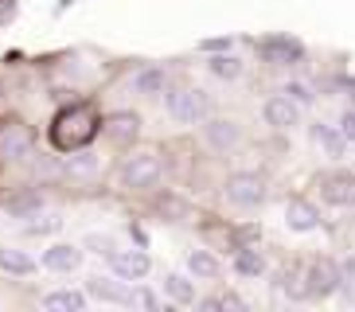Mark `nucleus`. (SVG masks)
I'll return each mask as SVG.
<instances>
[{
  "instance_id": "29",
  "label": "nucleus",
  "mask_w": 355,
  "mask_h": 312,
  "mask_svg": "<svg viewBox=\"0 0 355 312\" xmlns=\"http://www.w3.org/2000/svg\"><path fill=\"white\" fill-rule=\"evenodd\" d=\"M340 133H344L347 141H355V110H347V114L340 117Z\"/></svg>"
},
{
  "instance_id": "19",
  "label": "nucleus",
  "mask_w": 355,
  "mask_h": 312,
  "mask_svg": "<svg viewBox=\"0 0 355 312\" xmlns=\"http://www.w3.org/2000/svg\"><path fill=\"white\" fill-rule=\"evenodd\" d=\"M164 86H168V78H164V71L160 67H141V71L133 74V90L137 94H164Z\"/></svg>"
},
{
  "instance_id": "30",
  "label": "nucleus",
  "mask_w": 355,
  "mask_h": 312,
  "mask_svg": "<svg viewBox=\"0 0 355 312\" xmlns=\"http://www.w3.org/2000/svg\"><path fill=\"white\" fill-rule=\"evenodd\" d=\"M223 47H230V40H207L203 43V51H223Z\"/></svg>"
},
{
  "instance_id": "12",
  "label": "nucleus",
  "mask_w": 355,
  "mask_h": 312,
  "mask_svg": "<svg viewBox=\"0 0 355 312\" xmlns=\"http://www.w3.org/2000/svg\"><path fill=\"white\" fill-rule=\"evenodd\" d=\"M86 293L98 297L105 304H133V289H129V281H110V277H90L86 281Z\"/></svg>"
},
{
  "instance_id": "16",
  "label": "nucleus",
  "mask_w": 355,
  "mask_h": 312,
  "mask_svg": "<svg viewBox=\"0 0 355 312\" xmlns=\"http://www.w3.org/2000/svg\"><path fill=\"white\" fill-rule=\"evenodd\" d=\"M203 137H207L211 148H230L234 141H239V125H234V121H223V117H219V121H207V125H203Z\"/></svg>"
},
{
  "instance_id": "17",
  "label": "nucleus",
  "mask_w": 355,
  "mask_h": 312,
  "mask_svg": "<svg viewBox=\"0 0 355 312\" xmlns=\"http://www.w3.org/2000/svg\"><path fill=\"white\" fill-rule=\"evenodd\" d=\"M188 270L196 273V277H203V281H215L223 273V266H219V258H215L211 250H191L188 254Z\"/></svg>"
},
{
  "instance_id": "3",
  "label": "nucleus",
  "mask_w": 355,
  "mask_h": 312,
  "mask_svg": "<svg viewBox=\"0 0 355 312\" xmlns=\"http://www.w3.org/2000/svg\"><path fill=\"white\" fill-rule=\"evenodd\" d=\"M157 180H160V156L157 153L129 156L125 164H121V184L129 191H148V187H157Z\"/></svg>"
},
{
  "instance_id": "4",
  "label": "nucleus",
  "mask_w": 355,
  "mask_h": 312,
  "mask_svg": "<svg viewBox=\"0 0 355 312\" xmlns=\"http://www.w3.org/2000/svg\"><path fill=\"white\" fill-rule=\"evenodd\" d=\"M227 199L234 203V207H261L266 203V180L258 176V172H234V176L227 180Z\"/></svg>"
},
{
  "instance_id": "2",
  "label": "nucleus",
  "mask_w": 355,
  "mask_h": 312,
  "mask_svg": "<svg viewBox=\"0 0 355 312\" xmlns=\"http://www.w3.org/2000/svg\"><path fill=\"white\" fill-rule=\"evenodd\" d=\"M168 114L176 117L180 125L207 121V114H211V98H207L203 90H191V86H184V90H168Z\"/></svg>"
},
{
  "instance_id": "24",
  "label": "nucleus",
  "mask_w": 355,
  "mask_h": 312,
  "mask_svg": "<svg viewBox=\"0 0 355 312\" xmlns=\"http://www.w3.org/2000/svg\"><path fill=\"white\" fill-rule=\"evenodd\" d=\"M282 289L289 293L293 301H301V297H304V270H297V266H289V270L282 273Z\"/></svg>"
},
{
  "instance_id": "14",
  "label": "nucleus",
  "mask_w": 355,
  "mask_h": 312,
  "mask_svg": "<svg viewBox=\"0 0 355 312\" xmlns=\"http://www.w3.org/2000/svg\"><path fill=\"white\" fill-rule=\"evenodd\" d=\"M285 223H289V230H316L320 227V211H316V203H309V199H289V207H285Z\"/></svg>"
},
{
  "instance_id": "1",
  "label": "nucleus",
  "mask_w": 355,
  "mask_h": 312,
  "mask_svg": "<svg viewBox=\"0 0 355 312\" xmlns=\"http://www.w3.org/2000/svg\"><path fill=\"white\" fill-rule=\"evenodd\" d=\"M98 129H102V121H98L94 105H67L51 125V145L59 153H78L98 137Z\"/></svg>"
},
{
  "instance_id": "11",
  "label": "nucleus",
  "mask_w": 355,
  "mask_h": 312,
  "mask_svg": "<svg viewBox=\"0 0 355 312\" xmlns=\"http://www.w3.org/2000/svg\"><path fill=\"white\" fill-rule=\"evenodd\" d=\"M43 266L51 273H74L83 266V250L71 246V242H51V246L43 250Z\"/></svg>"
},
{
  "instance_id": "6",
  "label": "nucleus",
  "mask_w": 355,
  "mask_h": 312,
  "mask_svg": "<svg viewBox=\"0 0 355 312\" xmlns=\"http://www.w3.org/2000/svg\"><path fill=\"white\" fill-rule=\"evenodd\" d=\"M340 289V266L332 258H313L304 270V297H328Z\"/></svg>"
},
{
  "instance_id": "28",
  "label": "nucleus",
  "mask_w": 355,
  "mask_h": 312,
  "mask_svg": "<svg viewBox=\"0 0 355 312\" xmlns=\"http://www.w3.org/2000/svg\"><path fill=\"white\" fill-rule=\"evenodd\" d=\"M133 304H141V309H148V312H160L157 293H148V289H133Z\"/></svg>"
},
{
  "instance_id": "10",
  "label": "nucleus",
  "mask_w": 355,
  "mask_h": 312,
  "mask_svg": "<svg viewBox=\"0 0 355 312\" xmlns=\"http://www.w3.org/2000/svg\"><path fill=\"white\" fill-rule=\"evenodd\" d=\"M258 51L273 62V67H293V62L304 59V47L297 40H285V35H273V40H261Z\"/></svg>"
},
{
  "instance_id": "27",
  "label": "nucleus",
  "mask_w": 355,
  "mask_h": 312,
  "mask_svg": "<svg viewBox=\"0 0 355 312\" xmlns=\"http://www.w3.org/2000/svg\"><path fill=\"white\" fill-rule=\"evenodd\" d=\"M94 168H98V156H90V153H86V156H74V160H71V172H74V176H90Z\"/></svg>"
},
{
  "instance_id": "22",
  "label": "nucleus",
  "mask_w": 355,
  "mask_h": 312,
  "mask_svg": "<svg viewBox=\"0 0 355 312\" xmlns=\"http://www.w3.org/2000/svg\"><path fill=\"white\" fill-rule=\"evenodd\" d=\"M164 293L172 297L176 304H191L196 301V289H191V281L188 277H180V273H168L164 277Z\"/></svg>"
},
{
  "instance_id": "21",
  "label": "nucleus",
  "mask_w": 355,
  "mask_h": 312,
  "mask_svg": "<svg viewBox=\"0 0 355 312\" xmlns=\"http://www.w3.org/2000/svg\"><path fill=\"white\" fill-rule=\"evenodd\" d=\"M313 141L328 148V156H344V148H347V137L328 129V125H313Z\"/></svg>"
},
{
  "instance_id": "26",
  "label": "nucleus",
  "mask_w": 355,
  "mask_h": 312,
  "mask_svg": "<svg viewBox=\"0 0 355 312\" xmlns=\"http://www.w3.org/2000/svg\"><path fill=\"white\" fill-rule=\"evenodd\" d=\"M86 250H94V254H102V258H110L114 254V239L110 234H86Z\"/></svg>"
},
{
  "instance_id": "7",
  "label": "nucleus",
  "mask_w": 355,
  "mask_h": 312,
  "mask_svg": "<svg viewBox=\"0 0 355 312\" xmlns=\"http://www.w3.org/2000/svg\"><path fill=\"white\" fill-rule=\"evenodd\" d=\"M320 187V199L332 203V207H355V176L352 172H324L316 180Z\"/></svg>"
},
{
  "instance_id": "23",
  "label": "nucleus",
  "mask_w": 355,
  "mask_h": 312,
  "mask_svg": "<svg viewBox=\"0 0 355 312\" xmlns=\"http://www.w3.org/2000/svg\"><path fill=\"white\" fill-rule=\"evenodd\" d=\"M207 71L215 74V78H239L242 74V62L234 59V55H211V62H207Z\"/></svg>"
},
{
  "instance_id": "8",
  "label": "nucleus",
  "mask_w": 355,
  "mask_h": 312,
  "mask_svg": "<svg viewBox=\"0 0 355 312\" xmlns=\"http://www.w3.org/2000/svg\"><path fill=\"white\" fill-rule=\"evenodd\" d=\"M110 270H114L121 281H129V285H133V281L148 277L153 261H148L145 250H114V254H110Z\"/></svg>"
},
{
  "instance_id": "15",
  "label": "nucleus",
  "mask_w": 355,
  "mask_h": 312,
  "mask_svg": "<svg viewBox=\"0 0 355 312\" xmlns=\"http://www.w3.org/2000/svg\"><path fill=\"white\" fill-rule=\"evenodd\" d=\"M0 270L12 277H28V273H35V258L16 246H0Z\"/></svg>"
},
{
  "instance_id": "13",
  "label": "nucleus",
  "mask_w": 355,
  "mask_h": 312,
  "mask_svg": "<svg viewBox=\"0 0 355 312\" xmlns=\"http://www.w3.org/2000/svg\"><path fill=\"white\" fill-rule=\"evenodd\" d=\"M261 117H266V125H273V129H293V125L301 121V110H297L293 98L277 94V98H270V102L261 105Z\"/></svg>"
},
{
  "instance_id": "9",
  "label": "nucleus",
  "mask_w": 355,
  "mask_h": 312,
  "mask_svg": "<svg viewBox=\"0 0 355 312\" xmlns=\"http://www.w3.org/2000/svg\"><path fill=\"white\" fill-rule=\"evenodd\" d=\"M98 133H105L117 148H129V145L137 141V137H141V117L129 114V110H121V114H114L110 121L102 125V129H98Z\"/></svg>"
},
{
  "instance_id": "25",
  "label": "nucleus",
  "mask_w": 355,
  "mask_h": 312,
  "mask_svg": "<svg viewBox=\"0 0 355 312\" xmlns=\"http://www.w3.org/2000/svg\"><path fill=\"white\" fill-rule=\"evenodd\" d=\"M282 94H285V98H293V102H304V105H309V102L316 98L309 83H285V90H282Z\"/></svg>"
},
{
  "instance_id": "20",
  "label": "nucleus",
  "mask_w": 355,
  "mask_h": 312,
  "mask_svg": "<svg viewBox=\"0 0 355 312\" xmlns=\"http://www.w3.org/2000/svg\"><path fill=\"white\" fill-rule=\"evenodd\" d=\"M234 270H239L242 277H261V273H266V261H261L258 250L239 246V254H234Z\"/></svg>"
},
{
  "instance_id": "5",
  "label": "nucleus",
  "mask_w": 355,
  "mask_h": 312,
  "mask_svg": "<svg viewBox=\"0 0 355 312\" xmlns=\"http://www.w3.org/2000/svg\"><path fill=\"white\" fill-rule=\"evenodd\" d=\"M32 129L20 121V117H8L0 121V160H20V156H32Z\"/></svg>"
},
{
  "instance_id": "18",
  "label": "nucleus",
  "mask_w": 355,
  "mask_h": 312,
  "mask_svg": "<svg viewBox=\"0 0 355 312\" xmlns=\"http://www.w3.org/2000/svg\"><path fill=\"white\" fill-rule=\"evenodd\" d=\"M43 309H55V312H78L86 309V293H74V289H55L43 297Z\"/></svg>"
}]
</instances>
